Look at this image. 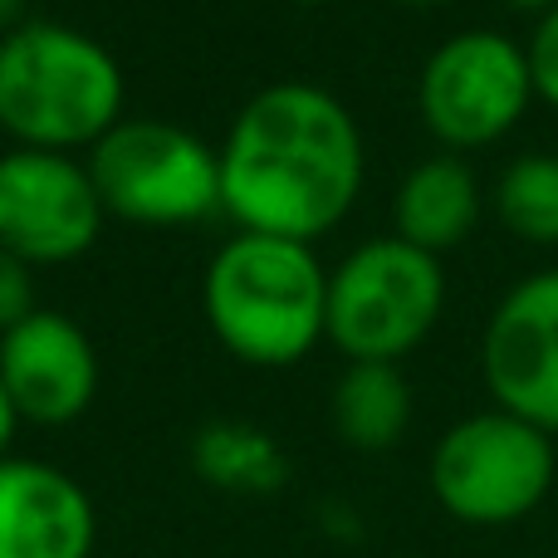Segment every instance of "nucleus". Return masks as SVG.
Instances as JSON below:
<instances>
[{"instance_id":"obj_1","label":"nucleus","mask_w":558,"mask_h":558,"mask_svg":"<svg viewBox=\"0 0 558 558\" xmlns=\"http://www.w3.org/2000/svg\"><path fill=\"white\" fill-rule=\"evenodd\" d=\"M221 157V211L241 231L314 245L363 192L367 153L357 118L338 94L279 78L245 98Z\"/></svg>"},{"instance_id":"obj_2","label":"nucleus","mask_w":558,"mask_h":558,"mask_svg":"<svg viewBox=\"0 0 558 558\" xmlns=\"http://www.w3.org/2000/svg\"><path fill=\"white\" fill-rule=\"evenodd\" d=\"M211 333L255 367H289L328 338V270L314 245L235 231L216 245L202 279Z\"/></svg>"},{"instance_id":"obj_3","label":"nucleus","mask_w":558,"mask_h":558,"mask_svg":"<svg viewBox=\"0 0 558 558\" xmlns=\"http://www.w3.org/2000/svg\"><path fill=\"white\" fill-rule=\"evenodd\" d=\"M123 118V64L64 20H20L0 35V128L20 147H94Z\"/></svg>"},{"instance_id":"obj_4","label":"nucleus","mask_w":558,"mask_h":558,"mask_svg":"<svg viewBox=\"0 0 558 558\" xmlns=\"http://www.w3.org/2000/svg\"><path fill=\"white\" fill-rule=\"evenodd\" d=\"M441 308V260L397 235H377L328 275V343L348 363H402L432 338Z\"/></svg>"},{"instance_id":"obj_5","label":"nucleus","mask_w":558,"mask_h":558,"mask_svg":"<svg viewBox=\"0 0 558 558\" xmlns=\"http://www.w3.org/2000/svg\"><path fill=\"white\" fill-rule=\"evenodd\" d=\"M432 495L451 520L471 530H505L520 524L549 500L558 481L554 436L520 416L471 412L436 441L426 465Z\"/></svg>"},{"instance_id":"obj_6","label":"nucleus","mask_w":558,"mask_h":558,"mask_svg":"<svg viewBox=\"0 0 558 558\" xmlns=\"http://www.w3.org/2000/svg\"><path fill=\"white\" fill-rule=\"evenodd\" d=\"M88 177L108 216L133 226H186L221 211V157L167 118H118L88 147Z\"/></svg>"},{"instance_id":"obj_7","label":"nucleus","mask_w":558,"mask_h":558,"mask_svg":"<svg viewBox=\"0 0 558 558\" xmlns=\"http://www.w3.org/2000/svg\"><path fill=\"white\" fill-rule=\"evenodd\" d=\"M534 104L524 45L500 29H461L426 54L416 78L422 123L446 153H475L520 128Z\"/></svg>"},{"instance_id":"obj_8","label":"nucleus","mask_w":558,"mask_h":558,"mask_svg":"<svg viewBox=\"0 0 558 558\" xmlns=\"http://www.w3.org/2000/svg\"><path fill=\"white\" fill-rule=\"evenodd\" d=\"M104 202L74 153H0V251L25 265L78 260L104 231Z\"/></svg>"},{"instance_id":"obj_9","label":"nucleus","mask_w":558,"mask_h":558,"mask_svg":"<svg viewBox=\"0 0 558 558\" xmlns=\"http://www.w3.org/2000/svg\"><path fill=\"white\" fill-rule=\"evenodd\" d=\"M495 407L558 436V270H539L495 304L481 338Z\"/></svg>"},{"instance_id":"obj_10","label":"nucleus","mask_w":558,"mask_h":558,"mask_svg":"<svg viewBox=\"0 0 558 558\" xmlns=\"http://www.w3.org/2000/svg\"><path fill=\"white\" fill-rule=\"evenodd\" d=\"M0 383L20 422L64 426L84 416L98 392V353L88 333L59 308H35L0 333Z\"/></svg>"},{"instance_id":"obj_11","label":"nucleus","mask_w":558,"mask_h":558,"mask_svg":"<svg viewBox=\"0 0 558 558\" xmlns=\"http://www.w3.org/2000/svg\"><path fill=\"white\" fill-rule=\"evenodd\" d=\"M94 500L69 471L25 456L0 461V558H88Z\"/></svg>"},{"instance_id":"obj_12","label":"nucleus","mask_w":558,"mask_h":558,"mask_svg":"<svg viewBox=\"0 0 558 558\" xmlns=\"http://www.w3.org/2000/svg\"><path fill=\"white\" fill-rule=\"evenodd\" d=\"M481 177L471 172V162L456 153H436L397 182L392 235L441 260V251H456L481 226Z\"/></svg>"},{"instance_id":"obj_13","label":"nucleus","mask_w":558,"mask_h":558,"mask_svg":"<svg viewBox=\"0 0 558 558\" xmlns=\"http://www.w3.org/2000/svg\"><path fill=\"white\" fill-rule=\"evenodd\" d=\"M412 422V387L397 363H348L333 387V426L357 451H387Z\"/></svg>"},{"instance_id":"obj_14","label":"nucleus","mask_w":558,"mask_h":558,"mask_svg":"<svg viewBox=\"0 0 558 558\" xmlns=\"http://www.w3.org/2000/svg\"><path fill=\"white\" fill-rule=\"evenodd\" d=\"M192 471L231 495H275L289 481V456L255 422H206L192 436Z\"/></svg>"},{"instance_id":"obj_15","label":"nucleus","mask_w":558,"mask_h":558,"mask_svg":"<svg viewBox=\"0 0 558 558\" xmlns=\"http://www.w3.org/2000/svg\"><path fill=\"white\" fill-rule=\"evenodd\" d=\"M495 216L514 241L558 245V157L524 153L495 177Z\"/></svg>"},{"instance_id":"obj_16","label":"nucleus","mask_w":558,"mask_h":558,"mask_svg":"<svg viewBox=\"0 0 558 558\" xmlns=\"http://www.w3.org/2000/svg\"><path fill=\"white\" fill-rule=\"evenodd\" d=\"M524 59H530L534 78V104L558 108V5L534 20L530 39H524Z\"/></svg>"},{"instance_id":"obj_17","label":"nucleus","mask_w":558,"mask_h":558,"mask_svg":"<svg viewBox=\"0 0 558 558\" xmlns=\"http://www.w3.org/2000/svg\"><path fill=\"white\" fill-rule=\"evenodd\" d=\"M35 265H25L20 255L0 251V333L15 328L25 314H35Z\"/></svg>"},{"instance_id":"obj_18","label":"nucleus","mask_w":558,"mask_h":558,"mask_svg":"<svg viewBox=\"0 0 558 558\" xmlns=\"http://www.w3.org/2000/svg\"><path fill=\"white\" fill-rule=\"evenodd\" d=\"M15 426H20V412H15V402H10L5 383H0V461L10 456V441H15Z\"/></svg>"},{"instance_id":"obj_19","label":"nucleus","mask_w":558,"mask_h":558,"mask_svg":"<svg viewBox=\"0 0 558 558\" xmlns=\"http://www.w3.org/2000/svg\"><path fill=\"white\" fill-rule=\"evenodd\" d=\"M500 5H505V10H520V15H534V20H539L544 10H554V5H558V0H500Z\"/></svg>"},{"instance_id":"obj_20","label":"nucleus","mask_w":558,"mask_h":558,"mask_svg":"<svg viewBox=\"0 0 558 558\" xmlns=\"http://www.w3.org/2000/svg\"><path fill=\"white\" fill-rule=\"evenodd\" d=\"M20 10H25V0H0V29L20 25Z\"/></svg>"},{"instance_id":"obj_21","label":"nucleus","mask_w":558,"mask_h":558,"mask_svg":"<svg viewBox=\"0 0 558 558\" xmlns=\"http://www.w3.org/2000/svg\"><path fill=\"white\" fill-rule=\"evenodd\" d=\"M397 5H416V10H436V5H456V0H397Z\"/></svg>"},{"instance_id":"obj_22","label":"nucleus","mask_w":558,"mask_h":558,"mask_svg":"<svg viewBox=\"0 0 558 558\" xmlns=\"http://www.w3.org/2000/svg\"><path fill=\"white\" fill-rule=\"evenodd\" d=\"M299 5H328V0H299Z\"/></svg>"}]
</instances>
